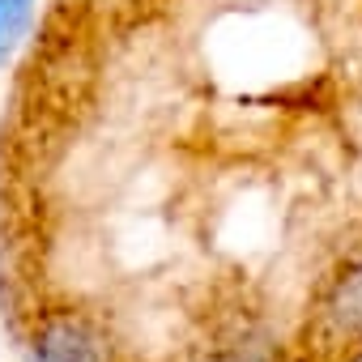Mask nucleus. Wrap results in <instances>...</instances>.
<instances>
[{
    "instance_id": "f257e3e1",
    "label": "nucleus",
    "mask_w": 362,
    "mask_h": 362,
    "mask_svg": "<svg viewBox=\"0 0 362 362\" xmlns=\"http://www.w3.org/2000/svg\"><path fill=\"white\" fill-rule=\"evenodd\" d=\"M35 362H111L107 332L81 311H52L35 328Z\"/></svg>"
},
{
    "instance_id": "f03ea898",
    "label": "nucleus",
    "mask_w": 362,
    "mask_h": 362,
    "mask_svg": "<svg viewBox=\"0 0 362 362\" xmlns=\"http://www.w3.org/2000/svg\"><path fill=\"white\" fill-rule=\"evenodd\" d=\"M324 324L345 341H362V256L332 277L324 294Z\"/></svg>"
},
{
    "instance_id": "7ed1b4c3",
    "label": "nucleus",
    "mask_w": 362,
    "mask_h": 362,
    "mask_svg": "<svg viewBox=\"0 0 362 362\" xmlns=\"http://www.w3.org/2000/svg\"><path fill=\"white\" fill-rule=\"evenodd\" d=\"M35 5L39 0H0V64H5L18 52V43L26 39Z\"/></svg>"
}]
</instances>
